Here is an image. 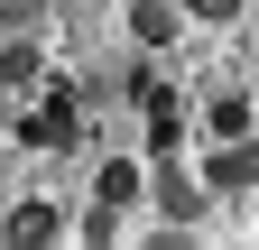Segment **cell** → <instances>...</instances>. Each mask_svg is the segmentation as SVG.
Returning <instances> with one entry per match:
<instances>
[{
	"label": "cell",
	"mask_w": 259,
	"mask_h": 250,
	"mask_svg": "<svg viewBox=\"0 0 259 250\" xmlns=\"http://www.w3.org/2000/svg\"><path fill=\"white\" fill-rule=\"evenodd\" d=\"M204 185H213V195H250V185H259V130L250 139H222L204 158Z\"/></svg>",
	"instance_id": "6da1fadb"
},
{
	"label": "cell",
	"mask_w": 259,
	"mask_h": 250,
	"mask_svg": "<svg viewBox=\"0 0 259 250\" xmlns=\"http://www.w3.org/2000/svg\"><path fill=\"white\" fill-rule=\"evenodd\" d=\"M19 139H28V148H65V139H74V93L47 84V111H28V120H19Z\"/></svg>",
	"instance_id": "7a4b0ae2"
},
{
	"label": "cell",
	"mask_w": 259,
	"mask_h": 250,
	"mask_svg": "<svg viewBox=\"0 0 259 250\" xmlns=\"http://www.w3.org/2000/svg\"><path fill=\"white\" fill-rule=\"evenodd\" d=\"M176 0H130V37H139V47H176Z\"/></svg>",
	"instance_id": "3957f363"
},
{
	"label": "cell",
	"mask_w": 259,
	"mask_h": 250,
	"mask_svg": "<svg viewBox=\"0 0 259 250\" xmlns=\"http://www.w3.org/2000/svg\"><path fill=\"white\" fill-rule=\"evenodd\" d=\"M204 195H213V185H185L176 167L157 176V213H167V223H194V213H204Z\"/></svg>",
	"instance_id": "277c9868"
},
{
	"label": "cell",
	"mask_w": 259,
	"mask_h": 250,
	"mask_svg": "<svg viewBox=\"0 0 259 250\" xmlns=\"http://www.w3.org/2000/svg\"><path fill=\"white\" fill-rule=\"evenodd\" d=\"M204 130H213V139H250V130H259V111L241 102V93H213V111H204Z\"/></svg>",
	"instance_id": "5b68a950"
},
{
	"label": "cell",
	"mask_w": 259,
	"mask_h": 250,
	"mask_svg": "<svg viewBox=\"0 0 259 250\" xmlns=\"http://www.w3.org/2000/svg\"><path fill=\"white\" fill-rule=\"evenodd\" d=\"M56 232H65V213H47V204H19L0 223V241H56Z\"/></svg>",
	"instance_id": "8992f818"
},
{
	"label": "cell",
	"mask_w": 259,
	"mask_h": 250,
	"mask_svg": "<svg viewBox=\"0 0 259 250\" xmlns=\"http://www.w3.org/2000/svg\"><path fill=\"white\" fill-rule=\"evenodd\" d=\"M93 185H102V204H130V195H139V167H130V158H111Z\"/></svg>",
	"instance_id": "52a82bcc"
},
{
	"label": "cell",
	"mask_w": 259,
	"mask_h": 250,
	"mask_svg": "<svg viewBox=\"0 0 259 250\" xmlns=\"http://www.w3.org/2000/svg\"><path fill=\"white\" fill-rule=\"evenodd\" d=\"M0 84H37V47H0Z\"/></svg>",
	"instance_id": "ba28073f"
},
{
	"label": "cell",
	"mask_w": 259,
	"mask_h": 250,
	"mask_svg": "<svg viewBox=\"0 0 259 250\" xmlns=\"http://www.w3.org/2000/svg\"><path fill=\"white\" fill-rule=\"evenodd\" d=\"M176 10H185V19H213V28H222V19H241V0H176Z\"/></svg>",
	"instance_id": "9c48e42d"
}]
</instances>
